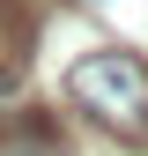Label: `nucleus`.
<instances>
[{"label":"nucleus","instance_id":"nucleus-1","mask_svg":"<svg viewBox=\"0 0 148 156\" xmlns=\"http://www.w3.org/2000/svg\"><path fill=\"white\" fill-rule=\"evenodd\" d=\"M67 97L96 126H111L119 141H148V60L141 52H126V45L82 52L67 67Z\"/></svg>","mask_w":148,"mask_h":156},{"label":"nucleus","instance_id":"nucleus-2","mask_svg":"<svg viewBox=\"0 0 148 156\" xmlns=\"http://www.w3.org/2000/svg\"><path fill=\"white\" fill-rule=\"evenodd\" d=\"M22 60H30V15H15L8 0H0V89L22 74Z\"/></svg>","mask_w":148,"mask_h":156}]
</instances>
